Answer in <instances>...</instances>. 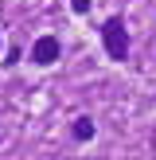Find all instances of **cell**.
<instances>
[{"label":"cell","mask_w":156,"mask_h":160,"mask_svg":"<svg viewBox=\"0 0 156 160\" xmlns=\"http://www.w3.org/2000/svg\"><path fill=\"white\" fill-rule=\"evenodd\" d=\"M101 43H105V51H109L113 62H125V59H129V31H125V20H121V16H109V20L101 23Z\"/></svg>","instance_id":"6da1fadb"},{"label":"cell","mask_w":156,"mask_h":160,"mask_svg":"<svg viewBox=\"0 0 156 160\" xmlns=\"http://www.w3.org/2000/svg\"><path fill=\"white\" fill-rule=\"evenodd\" d=\"M59 39L55 35H43V39H35V47H31V62H39V67H51L55 59H59Z\"/></svg>","instance_id":"7a4b0ae2"},{"label":"cell","mask_w":156,"mask_h":160,"mask_svg":"<svg viewBox=\"0 0 156 160\" xmlns=\"http://www.w3.org/2000/svg\"><path fill=\"white\" fill-rule=\"evenodd\" d=\"M74 137L78 141H90L94 137V121H90V117H78V121H74Z\"/></svg>","instance_id":"3957f363"},{"label":"cell","mask_w":156,"mask_h":160,"mask_svg":"<svg viewBox=\"0 0 156 160\" xmlns=\"http://www.w3.org/2000/svg\"><path fill=\"white\" fill-rule=\"evenodd\" d=\"M90 4H94V0H70V12L82 16V12H90Z\"/></svg>","instance_id":"277c9868"}]
</instances>
